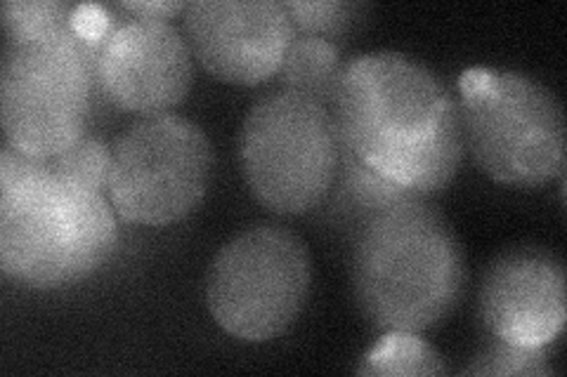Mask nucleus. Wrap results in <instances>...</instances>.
<instances>
[{"instance_id":"obj_20","label":"nucleus","mask_w":567,"mask_h":377,"mask_svg":"<svg viewBox=\"0 0 567 377\" xmlns=\"http://www.w3.org/2000/svg\"><path fill=\"white\" fill-rule=\"evenodd\" d=\"M189 3H183V0H147V3H137V0H123L118 3V10L128 12L135 20H145V22H166L177 12H185Z\"/></svg>"},{"instance_id":"obj_9","label":"nucleus","mask_w":567,"mask_h":377,"mask_svg":"<svg viewBox=\"0 0 567 377\" xmlns=\"http://www.w3.org/2000/svg\"><path fill=\"white\" fill-rule=\"evenodd\" d=\"M183 24L192 57L233 85H258L279 74L296 39L279 0H194Z\"/></svg>"},{"instance_id":"obj_10","label":"nucleus","mask_w":567,"mask_h":377,"mask_svg":"<svg viewBox=\"0 0 567 377\" xmlns=\"http://www.w3.org/2000/svg\"><path fill=\"white\" fill-rule=\"evenodd\" d=\"M192 60L185 35L171 22L123 17L100 50V95L133 114H171L192 90Z\"/></svg>"},{"instance_id":"obj_16","label":"nucleus","mask_w":567,"mask_h":377,"mask_svg":"<svg viewBox=\"0 0 567 377\" xmlns=\"http://www.w3.org/2000/svg\"><path fill=\"white\" fill-rule=\"evenodd\" d=\"M76 6L66 0H8L3 3V29L8 41L41 39L74 29Z\"/></svg>"},{"instance_id":"obj_3","label":"nucleus","mask_w":567,"mask_h":377,"mask_svg":"<svg viewBox=\"0 0 567 377\" xmlns=\"http://www.w3.org/2000/svg\"><path fill=\"white\" fill-rule=\"evenodd\" d=\"M350 281L377 328L419 335L440 326L464 297V248L431 199L402 201L354 231Z\"/></svg>"},{"instance_id":"obj_19","label":"nucleus","mask_w":567,"mask_h":377,"mask_svg":"<svg viewBox=\"0 0 567 377\" xmlns=\"http://www.w3.org/2000/svg\"><path fill=\"white\" fill-rule=\"evenodd\" d=\"M71 24H74L76 35L87 48L102 50L106 33H110L114 24V17L100 6H76L74 22Z\"/></svg>"},{"instance_id":"obj_13","label":"nucleus","mask_w":567,"mask_h":377,"mask_svg":"<svg viewBox=\"0 0 567 377\" xmlns=\"http://www.w3.org/2000/svg\"><path fill=\"white\" fill-rule=\"evenodd\" d=\"M341 71L343 62L339 45L315 39V35L296 33L279 66V78L284 90H291V93L306 95L329 106L336 85H339Z\"/></svg>"},{"instance_id":"obj_14","label":"nucleus","mask_w":567,"mask_h":377,"mask_svg":"<svg viewBox=\"0 0 567 377\" xmlns=\"http://www.w3.org/2000/svg\"><path fill=\"white\" fill-rule=\"evenodd\" d=\"M360 375H385V377H412V375H447L445 358H442L425 339L416 333H385L379 343L364 356L358 368Z\"/></svg>"},{"instance_id":"obj_1","label":"nucleus","mask_w":567,"mask_h":377,"mask_svg":"<svg viewBox=\"0 0 567 377\" xmlns=\"http://www.w3.org/2000/svg\"><path fill=\"white\" fill-rule=\"evenodd\" d=\"M329 112L339 149L425 199L445 191L464 160L458 102L429 66L402 52L343 62Z\"/></svg>"},{"instance_id":"obj_6","label":"nucleus","mask_w":567,"mask_h":377,"mask_svg":"<svg viewBox=\"0 0 567 377\" xmlns=\"http://www.w3.org/2000/svg\"><path fill=\"white\" fill-rule=\"evenodd\" d=\"M237 156L254 199L277 214L322 206L339 172V137L329 106L279 90L254 102L244 116Z\"/></svg>"},{"instance_id":"obj_17","label":"nucleus","mask_w":567,"mask_h":377,"mask_svg":"<svg viewBox=\"0 0 567 377\" xmlns=\"http://www.w3.org/2000/svg\"><path fill=\"white\" fill-rule=\"evenodd\" d=\"M50 166L71 182L106 193L112 170V147L97 135L85 133L66 151L50 158Z\"/></svg>"},{"instance_id":"obj_7","label":"nucleus","mask_w":567,"mask_h":377,"mask_svg":"<svg viewBox=\"0 0 567 377\" xmlns=\"http://www.w3.org/2000/svg\"><path fill=\"white\" fill-rule=\"evenodd\" d=\"M312 289L306 241L287 227L256 224L229 239L206 276V307L218 326L246 343L287 333Z\"/></svg>"},{"instance_id":"obj_18","label":"nucleus","mask_w":567,"mask_h":377,"mask_svg":"<svg viewBox=\"0 0 567 377\" xmlns=\"http://www.w3.org/2000/svg\"><path fill=\"white\" fill-rule=\"evenodd\" d=\"M546 347H523L494 337L461 375H551Z\"/></svg>"},{"instance_id":"obj_5","label":"nucleus","mask_w":567,"mask_h":377,"mask_svg":"<svg viewBox=\"0 0 567 377\" xmlns=\"http://www.w3.org/2000/svg\"><path fill=\"white\" fill-rule=\"evenodd\" d=\"M100 50L76 31L8 41L0 62V123L6 142L50 160L85 135L97 83Z\"/></svg>"},{"instance_id":"obj_11","label":"nucleus","mask_w":567,"mask_h":377,"mask_svg":"<svg viewBox=\"0 0 567 377\" xmlns=\"http://www.w3.org/2000/svg\"><path fill=\"white\" fill-rule=\"evenodd\" d=\"M492 337L523 347H548L567 321L565 264L544 245H516L494 258L477 295Z\"/></svg>"},{"instance_id":"obj_15","label":"nucleus","mask_w":567,"mask_h":377,"mask_svg":"<svg viewBox=\"0 0 567 377\" xmlns=\"http://www.w3.org/2000/svg\"><path fill=\"white\" fill-rule=\"evenodd\" d=\"M291 24L300 35H315L329 43H341L364 22L369 12L367 3H350V0H289L284 3Z\"/></svg>"},{"instance_id":"obj_12","label":"nucleus","mask_w":567,"mask_h":377,"mask_svg":"<svg viewBox=\"0 0 567 377\" xmlns=\"http://www.w3.org/2000/svg\"><path fill=\"white\" fill-rule=\"evenodd\" d=\"M329 196H333L331 212L339 218L341 224H348L352 233L358 231L371 214H377L390 206L412 199H425V196L412 189L390 182V179L381 177L377 170L367 168L343 149L339 160V172H336V182Z\"/></svg>"},{"instance_id":"obj_2","label":"nucleus","mask_w":567,"mask_h":377,"mask_svg":"<svg viewBox=\"0 0 567 377\" xmlns=\"http://www.w3.org/2000/svg\"><path fill=\"white\" fill-rule=\"evenodd\" d=\"M118 214L104 193L52 170L50 160L0 149V269L27 289L81 283L112 260Z\"/></svg>"},{"instance_id":"obj_8","label":"nucleus","mask_w":567,"mask_h":377,"mask_svg":"<svg viewBox=\"0 0 567 377\" xmlns=\"http://www.w3.org/2000/svg\"><path fill=\"white\" fill-rule=\"evenodd\" d=\"M213 160L202 125L177 114L142 116L114 142L106 199L128 224H175L202 206Z\"/></svg>"},{"instance_id":"obj_4","label":"nucleus","mask_w":567,"mask_h":377,"mask_svg":"<svg viewBox=\"0 0 567 377\" xmlns=\"http://www.w3.org/2000/svg\"><path fill=\"white\" fill-rule=\"evenodd\" d=\"M461 128L475 166L516 189L565 175V112L554 90L520 71L466 69L458 81Z\"/></svg>"}]
</instances>
